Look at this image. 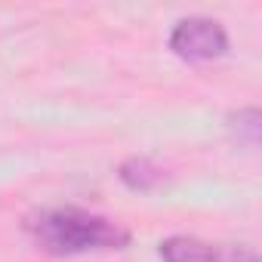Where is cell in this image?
Instances as JSON below:
<instances>
[{"label":"cell","mask_w":262,"mask_h":262,"mask_svg":"<svg viewBox=\"0 0 262 262\" xmlns=\"http://www.w3.org/2000/svg\"><path fill=\"white\" fill-rule=\"evenodd\" d=\"M28 234L34 244L56 256H77V253H99V250H120L129 244V231L111 222L108 216L86 213L77 207H56L40 210L28 219Z\"/></svg>","instance_id":"obj_1"},{"label":"cell","mask_w":262,"mask_h":262,"mask_svg":"<svg viewBox=\"0 0 262 262\" xmlns=\"http://www.w3.org/2000/svg\"><path fill=\"white\" fill-rule=\"evenodd\" d=\"M170 50L185 59V62H210L225 56L228 50V34L219 22L204 19V16H188L182 22H176L173 34H170Z\"/></svg>","instance_id":"obj_2"},{"label":"cell","mask_w":262,"mask_h":262,"mask_svg":"<svg viewBox=\"0 0 262 262\" xmlns=\"http://www.w3.org/2000/svg\"><path fill=\"white\" fill-rule=\"evenodd\" d=\"M161 259L164 262H219V250L201 237L176 234L161 244Z\"/></svg>","instance_id":"obj_3"},{"label":"cell","mask_w":262,"mask_h":262,"mask_svg":"<svg viewBox=\"0 0 262 262\" xmlns=\"http://www.w3.org/2000/svg\"><path fill=\"white\" fill-rule=\"evenodd\" d=\"M164 170L151 161V158H129L120 164V182L133 191H151L155 185H161Z\"/></svg>","instance_id":"obj_4"},{"label":"cell","mask_w":262,"mask_h":262,"mask_svg":"<svg viewBox=\"0 0 262 262\" xmlns=\"http://www.w3.org/2000/svg\"><path fill=\"white\" fill-rule=\"evenodd\" d=\"M234 129H237V136H244L247 145H256V142H259V111H256V108H244V111H237V117H234Z\"/></svg>","instance_id":"obj_5"},{"label":"cell","mask_w":262,"mask_h":262,"mask_svg":"<svg viewBox=\"0 0 262 262\" xmlns=\"http://www.w3.org/2000/svg\"><path fill=\"white\" fill-rule=\"evenodd\" d=\"M231 262H256V253H253V250H244V247H237V250L231 253Z\"/></svg>","instance_id":"obj_6"}]
</instances>
